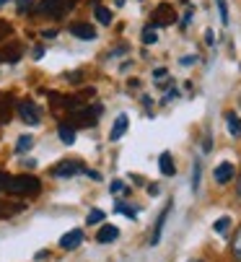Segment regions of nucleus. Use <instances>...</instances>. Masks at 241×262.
<instances>
[{
    "label": "nucleus",
    "instance_id": "39448f33",
    "mask_svg": "<svg viewBox=\"0 0 241 262\" xmlns=\"http://www.w3.org/2000/svg\"><path fill=\"white\" fill-rule=\"evenodd\" d=\"M177 21V13L169 3H161L156 11H153V26H171Z\"/></svg>",
    "mask_w": 241,
    "mask_h": 262
},
{
    "label": "nucleus",
    "instance_id": "a878e982",
    "mask_svg": "<svg viewBox=\"0 0 241 262\" xmlns=\"http://www.w3.org/2000/svg\"><path fill=\"white\" fill-rule=\"evenodd\" d=\"M86 221H89V226H94V223H101V221H104V213H101V210H91Z\"/></svg>",
    "mask_w": 241,
    "mask_h": 262
},
{
    "label": "nucleus",
    "instance_id": "4468645a",
    "mask_svg": "<svg viewBox=\"0 0 241 262\" xmlns=\"http://www.w3.org/2000/svg\"><path fill=\"white\" fill-rule=\"evenodd\" d=\"M57 135H60V140L68 143V145L75 143V130H73L70 122H60V125H57Z\"/></svg>",
    "mask_w": 241,
    "mask_h": 262
},
{
    "label": "nucleus",
    "instance_id": "2eb2a0df",
    "mask_svg": "<svg viewBox=\"0 0 241 262\" xmlns=\"http://www.w3.org/2000/svg\"><path fill=\"white\" fill-rule=\"evenodd\" d=\"M226 122H228V133L233 138H241V120L233 115V112H228V115H226Z\"/></svg>",
    "mask_w": 241,
    "mask_h": 262
},
{
    "label": "nucleus",
    "instance_id": "9b49d317",
    "mask_svg": "<svg viewBox=\"0 0 241 262\" xmlns=\"http://www.w3.org/2000/svg\"><path fill=\"white\" fill-rule=\"evenodd\" d=\"M127 127H130V120H127V115H119L117 120H114V127H112V133H109V140H119L125 133H127Z\"/></svg>",
    "mask_w": 241,
    "mask_h": 262
},
{
    "label": "nucleus",
    "instance_id": "e433bc0d",
    "mask_svg": "<svg viewBox=\"0 0 241 262\" xmlns=\"http://www.w3.org/2000/svg\"><path fill=\"white\" fill-rule=\"evenodd\" d=\"M236 195H238V203H241V174H238V184H236Z\"/></svg>",
    "mask_w": 241,
    "mask_h": 262
},
{
    "label": "nucleus",
    "instance_id": "423d86ee",
    "mask_svg": "<svg viewBox=\"0 0 241 262\" xmlns=\"http://www.w3.org/2000/svg\"><path fill=\"white\" fill-rule=\"evenodd\" d=\"M78 171H83V164H80V161H62L60 166H55L52 169V177H75Z\"/></svg>",
    "mask_w": 241,
    "mask_h": 262
},
{
    "label": "nucleus",
    "instance_id": "4be33fe9",
    "mask_svg": "<svg viewBox=\"0 0 241 262\" xmlns=\"http://www.w3.org/2000/svg\"><path fill=\"white\" fill-rule=\"evenodd\" d=\"M3 57H6L8 62H18V60H21V47H8V50L3 52Z\"/></svg>",
    "mask_w": 241,
    "mask_h": 262
},
{
    "label": "nucleus",
    "instance_id": "c756f323",
    "mask_svg": "<svg viewBox=\"0 0 241 262\" xmlns=\"http://www.w3.org/2000/svg\"><path fill=\"white\" fill-rule=\"evenodd\" d=\"M112 192H127V187H125V182H119V179H114V182H112Z\"/></svg>",
    "mask_w": 241,
    "mask_h": 262
},
{
    "label": "nucleus",
    "instance_id": "b1692460",
    "mask_svg": "<svg viewBox=\"0 0 241 262\" xmlns=\"http://www.w3.org/2000/svg\"><path fill=\"white\" fill-rule=\"evenodd\" d=\"M215 6H218L221 21H223V24H228V6H226V0H215Z\"/></svg>",
    "mask_w": 241,
    "mask_h": 262
},
{
    "label": "nucleus",
    "instance_id": "393cba45",
    "mask_svg": "<svg viewBox=\"0 0 241 262\" xmlns=\"http://www.w3.org/2000/svg\"><path fill=\"white\" fill-rule=\"evenodd\" d=\"M11 34H13L11 24H8V21H3V18H0V39H8Z\"/></svg>",
    "mask_w": 241,
    "mask_h": 262
},
{
    "label": "nucleus",
    "instance_id": "412c9836",
    "mask_svg": "<svg viewBox=\"0 0 241 262\" xmlns=\"http://www.w3.org/2000/svg\"><path fill=\"white\" fill-rule=\"evenodd\" d=\"M200 174H203V164L194 161V171H192V190H194V192L200 190Z\"/></svg>",
    "mask_w": 241,
    "mask_h": 262
},
{
    "label": "nucleus",
    "instance_id": "f3484780",
    "mask_svg": "<svg viewBox=\"0 0 241 262\" xmlns=\"http://www.w3.org/2000/svg\"><path fill=\"white\" fill-rule=\"evenodd\" d=\"M31 148H34V138L31 135H21L16 140V154H29Z\"/></svg>",
    "mask_w": 241,
    "mask_h": 262
},
{
    "label": "nucleus",
    "instance_id": "7ed1b4c3",
    "mask_svg": "<svg viewBox=\"0 0 241 262\" xmlns=\"http://www.w3.org/2000/svg\"><path fill=\"white\" fill-rule=\"evenodd\" d=\"M101 112H104V106H101V104H89V106H80V109L75 112L73 122H75V125H83V127H94V125H96V120L101 117Z\"/></svg>",
    "mask_w": 241,
    "mask_h": 262
},
{
    "label": "nucleus",
    "instance_id": "a211bd4d",
    "mask_svg": "<svg viewBox=\"0 0 241 262\" xmlns=\"http://www.w3.org/2000/svg\"><path fill=\"white\" fill-rule=\"evenodd\" d=\"M94 13H96V21H99L101 26H109V24H112V11H109V8L96 6V11H94Z\"/></svg>",
    "mask_w": 241,
    "mask_h": 262
},
{
    "label": "nucleus",
    "instance_id": "37998d69",
    "mask_svg": "<svg viewBox=\"0 0 241 262\" xmlns=\"http://www.w3.org/2000/svg\"><path fill=\"white\" fill-rule=\"evenodd\" d=\"M0 57H3V55H0Z\"/></svg>",
    "mask_w": 241,
    "mask_h": 262
},
{
    "label": "nucleus",
    "instance_id": "473e14b6",
    "mask_svg": "<svg viewBox=\"0 0 241 262\" xmlns=\"http://www.w3.org/2000/svg\"><path fill=\"white\" fill-rule=\"evenodd\" d=\"M205 42H208V45H213V42H215V34H213L210 29L205 31Z\"/></svg>",
    "mask_w": 241,
    "mask_h": 262
},
{
    "label": "nucleus",
    "instance_id": "ea45409f",
    "mask_svg": "<svg viewBox=\"0 0 241 262\" xmlns=\"http://www.w3.org/2000/svg\"><path fill=\"white\" fill-rule=\"evenodd\" d=\"M189 262H203V259H189Z\"/></svg>",
    "mask_w": 241,
    "mask_h": 262
},
{
    "label": "nucleus",
    "instance_id": "5701e85b",
    "mask_svg": "<svg viewBox=\"0 0 241 262\" xmlns=\"http://www.w3.org/2000/svg\"><path fill=\"white\" fill-rule=\"evenodd\" d=\"M143 42H145V45H156V42H158V36H156V31H153L150 26L143 29Z\"/></svg>",
    "mask_w": 241,
    "mask_h": 262
},
{
    "label": "nucleus",
    "instance_id": "1a4fd4ad",
    "mask_svg": "<svg viewBox=\"0 0 241 262\" xmlns=\"http://www.w3.org/2000/svg\"><path fill=\"white\" fill-rule=\"evenodd\" d=\"M169 213H171V203L164 208V213L158 215L156 226H153V234H150V244H158V242H161V234H164V226H166V218H169Z\"/></svg>",
    "mask_w": 241,
    "mask_h": 262
},
{
    "label": "nucleus",
    "instance_id": "f8f14e48",
    "mask_svg": "<svg viewBox=\"0 0 241 262\" xmlns=\"http://www.w3.org/2000/svg\"><path fill=\"white\" fill-rule=\"evenodd\" d=\"M117 236H119V229H117V226H112V223H106V226H101V229H99L96 242H99V244H109V242H114Z\"/></svg>",
    "mask_w": 241,
    "mask_h": 262
},
{
    "label": "nucleus",
    "instance_id": "0eeeda50",
    "mask_svg": "<svg viewBox=\"0 0 241 262\" xmlns=\"http://www.w3.org/2000/svg\"><path fill=\"white\" fill-rule=\"evenodd\" d=\"M80 242H83V231L80 229H73V231H68V234H62L60 236V247L62 249H75V247H80Z\"/></svg>",
    "mask_w": 241,
    "mask_h": 262
},
{
    "label": "nucleus",
    "instance_id": "a19ab883",
    "mask_svg": "<svg viewBox=\"0 0 241 262\" xmlns=\"http://www.w3.org/2000/svg\"><path fill=\"white\" fill-rule=\"evenodd\" d=\"M238 106H241V96H238Z\"/></svg>",
    "mask_w": 241,
    "mask_h": 262
},
{
    "label": "nucleus",
    "instance_id": "f704fd0d",
    "mask_svg": "<svg viewBox=\"0 0 241 262\" xmlns=\"http://www.w3.org/2000/svg\"><path fill=\"white\" fill-rule=\"evenodd\" d=\"M34 57H36V60L45 57V47H34Z\"/></svg>",
    "mask_w": 241,
    "mask_h": 262
},
{
    "label": "nucleus",
    "instance_id": "ddd939ff",
    "mask_svg": "<svg viewBox=\"0 0 241 262\" xmlns=\"http://www.w3.org/2000/svg\"><path fill=\"white\" fill-rule=\"evenodd\" d=\"M158 166H161V174H166V177H174V174H177V166H174V159H171V154H161V159H158Z\"/></svg>",
    "mask_w": 241,
    "mask_h": 262
},
{
    "label": "nucleus",
    "instance_id": "72a5a7b5",
    "mask_svg": "<svg viewBox=\"0 0 241 262\" xmlns=\"http://www.w3.org/2000/svg\"><path fill=\"white\" fill-rule=\"evenodd\" d=\"M68 78H70V83H80L78 78H83V76H80V73H70V76H68Z\"/></svg>",
    "mask_w": 241,
    "mask_h": 262
},
{
    "label": "nucleus",
    "instance_id": "7c9ffc66",
    "mask_svg": "<svg viewBox=\"0 0 241 262\" xmlns=\"http://www.w3.org/2000/svg\"><path fill=\"white\" fill-rule=\"evenodd\" d=\"M153 78H166V68H156L153 70Z\"/></svg>",
    "mask_w": 241,
    "mask_h": 262
},
{
    "label": "nucleus",
    "instance_id": "58836bf2",
    "mask_svg": "<svg viewBox=\"0 0 241 262\" xmlns=\"http://www.w3.org/2000/svg\"><path fill=\"white\" fill-rule=\"evenodd\" d=\"M6 3H8V0H0V6H6Z\"/></svg>",
    "mask_w": 241,
    "mask_h": 262
},
{
    "label": "nucleus",
    "instance_id": "aec40b11",
    "mask_svg": "<svg viewBox=\"0 0 241 262\" xmlns=\"http://www.w3.org/2000/svg\"><path fill=\"white\" fill-rule=\"evenodd\" d=\"M228 226H231V218H228V215H223V218H218V221L213 223L215 234H226V231H228Z\"/></svg>",
    "mask_w": 241,
    "mask_h": 262
},
{
    "label": "nucleus",
    "instance_id": "4c0bfd02",
    "mask_svg": "<svg viewBox=\"0 0 241 262\" xmlns=\"http://www.w3.org/2000/svg\"><path fill=\"white\" fill-rule=\"evenodd\" d=\"M117 6H125V0H117Z\"/></svg>",
    "mask_w": 241,
    "mask_h": 262
},
{
    "label": "nucleus",
    "instance_id": "6e6552de",
    "mask_svg": "<svg viewBox=\"0 0 241 262\" xmlns=\"http://www.w3.org/2000/svg\"><path fill=\"white\" fill-rule=\"evenodd\" d=\"M70 31H73V36H78V39H83V42L96 39V29H94L91 24H73Z\"/></svg>",
    "mask_w": 241,
    "mask_h": 262
},
{
    "label": "nucleus",
    "instance_id": "2f4dec72",
    "mask_svg": "<svg viewBox=\"0 0 241 262\" xmlns=\"http://www.w3.org/2000/svg\"><path fill=\"white\" fill-rule=\"evenodd\" d=\"M194 60H197V57H194V55H187V57H182V60H179V62H182V65H192V62H194Z\"/></svg>",
    "mask_w": 241,
    "mask_h": 262
},
{
    "label": "nucleus",
    "instance_id": "20e7f679",
    "mask_svg": "<svg viewBox=\"0 0 241 262\" xmlns=\"http://www.w3.org/2000/svg\"><path fill=\"white\" fill-rule=\"evenodd\" d=\"M16 109H18V117H21L26 125H39V122H42V112H39V106H36L34 101L21 99V101L16 104Z\"/></svg>",
    "mask_w": 241,
    "mask_h": 262
},
{
    "label": "nucleus",
    "instance_id": "79ce46f5",
    "mask_svg": "<svg viewBox=\"0 0 241 262\" xmlns=\"http://www.w3.org/2000/svg\"><path fill=\"white\" fill-rule=\"evenodd\" d=\"M0 213H3V208H0Z\"/></svg>",
    "mask_w": 241,
    "mask_h": 262
},
{
    "label": "nucleus",
    "instance_id": "c03bdc74",
    "mask_svg": "<svg viewBox=\"0 0 241 262\" xmlns=\"http://www.w3.org/2000/svg\"><path fill=\"white\" fill-rule=\"evenodd\" d=\"M184 3H187V0H184Z\"/></svg>",
    "mask_w": 241,
    "mask_h": 262
},
{
    "label": "nucleus",
    "instance_id": "dca6fc26",
    "mask_svg": "<svg viewBox=\"0 0 241 262\" xmlns=\"http://www.w3.org/2000/svg\"><path fill=\"white\" fill-rule=\"evenodd\" d=\"M8 120H11V101H8V96L0 94V125H6Z\"/></svg>",
    "mask_w": 241,
    "mask_h": 262
},
{
    "label": "nucleus",
    "instance_id": "f03ea898",
    "mask_svg": "<svg viewBox=\"0 0 241 262\" xmlns=\"http://www.w3.org/2000/svg\"><path fill=\"white\" fill-rule=\"evenodd\" d=\"M75 6V0H39V3L34 6V13L36 16H68Z\"/></svg>",
    "mask_w": 241,
    "mask_h": 262
},
{
    "label": "nucleus",
    "instance_id": "6ab92c4d",
    "mask_svg": "<svg viewBox=\"0 0 241 262\" xmlns=\"http://www.w3.org/2000/svg\"><path fill=\"white\" fill-rule=\"evenodd\" d=\"M231 254L236 257V262H241V226H238V231L233 234V244H231Z\"/></svg>",
    "mask_w": 241,
    "mask_h": 262
},
{
    "label": "nucleus",
    "instance_id": "c9c22d12",
    "mask_svg": "<svg viewBox=\"0 0 241 262\" xmlns=\"http://www.w3.org/2000/svg\"><path fill=\"white\" fill-rule=\"evenodd\" d=\"M189 21H192V11H187V16H184V18H182V26H187V24H189Z\"/></svg>",
    "mask_w": 241,
    "mask_h": 262
},
{
    "label": "nucleus",
    "instance_id": "9d476101",
    "mask_svg": "<svg viewBox=\"0 0 241 262\" xmlns=\"http://www.w3.org/2000/svg\"><path fill=\"white\" fill-rule=\"evenodd\" d=\"M233 174H236V169H233V164L231 161H223V164H218V169H215V182L218 184H228L231 179H233Z\"/></svg>",
    "mask_w": 241,
    "mask_h": 262
},
{
    "label": "nucleus",
    "instance_id": "cd10ccee",
    "mask_svg": "<svg viewBox=\"0 0 241 262\" xmlns=\"http://www.w3.org/2000/svg\"><path fill=\"white\" fill-rule=\"evenodd\" d=\"M117 213H125V215H130V218H135V210L133 208H127L125 203H117V208H114Z\"/></svg>",
    "mask_w": 241,
    "mask_h": 262
},
{
    "label": "nucleus",
    "instance_id": "bb28decb",
    "mask_svg": "<svg viewBox=\"0 0 241 262\" xmlns=\"http://www.w3.org/2000/svg\"><path fill=\"white\" fill-rule=\"evenodd\" d=\"M34 3H36V0H18V13H29L31 8H34Z\"/></svg>",
    "mask_w": 241,
    "mask_h": 262
},
{
    "label": "nucleus",
    "instance_id": "c85d7f7f",
    "mask_svg": "<svg viewBox=\"0 0 241 262\" xmlns=\"http://www.w3.org/2000/svg\"><path fill=\"white\" fill-rule=\"evenodd\" d=\"M8 182H11V177H8L6 171H0V192L8 190Z\"/></svg>",
    "mask_w": 241,
    "mask_h": 262
},
{
    "label": "nucleus",
    "instance_id": "f257e3e1",
    "mask_svg": "<svg viewBox=\"0 0 241 262\" xmlns=\"http://www.w3.org/2000/svg\"><path fill=\"white\" fill-rule=\"evenodd\" d=\"M39 190H42V184H39V179L36 177H31V174H18V177H11V182H8V195H36Z\"/></svg>",
    "mask_w": 241,
    "mask_h": 262
}]
</instances>
